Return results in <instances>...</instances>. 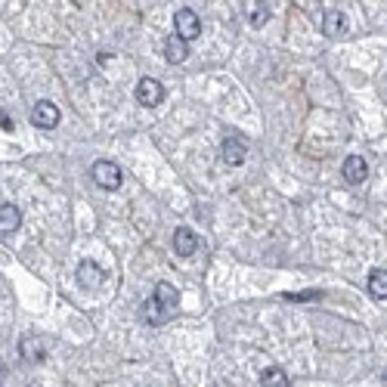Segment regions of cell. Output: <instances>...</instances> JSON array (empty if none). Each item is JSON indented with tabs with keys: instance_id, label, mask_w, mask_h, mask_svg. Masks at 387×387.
Here are the masks:
<instances>
[{
	"instance_id": "cell-1",
	"label": "cell",
	"mask_w": 387,
	"mask_h": 387,
	"mask_svg": "<svg viewBox=\"0 0 387 387\" xmlns=\"http://www.w3.org/2000/svg\"><path fill=\"white\" fill-rule=\"evenodd\" d=\"M174 28H177V38H180V41H195L201 34L199 16H195L192 10H186V7L174 13Z\"/></svg>"
},
{
	"instance_id": "cell-2",
	"label": "cell",
	"mask_w": 387,
	"mask_h": 387,
	"mask_svg": "<svg viewBox=\"0 0 387 387\" xmlns=\"http://www.w3.org/2000/svg\"><path fill=\"white\" fill-rule=\"evenodd\" d=\"M93 180L100 183L102 189H118L121 186V168L115 162H109V158H102V162L93 164Z\"/></svg>"
},
{
	"instance_id": "cell-3",
	"label": "cell",
	"mask_w": 387,
	"mask_h": 387,
	"mask_svg": "<svg viewBox=\"0 0 387 387\" xmlns=\"http://www.w3.org/2000/svg\"><path fill=\"white\" fill-rule=\"evenodd\" d=\"M220 155H223V162L230 164V168H239V164H245V158H248V143H245L242 137H226L223 146H220Z\"/></svg>"
},
{
	"instance_id": "cell-4",
	"label": "cell",
	"mask_w": 387,
	"mask_h": 387,
	"mask_svg": "<svg viewBox=\"0 0 387 387\" xmlns=\"http://www.w3.org/2000/svg\"><path fill=\"white\" fill-rule=\"evenodd\" d=\"M162 100H164V87L155 81V78H143V81L137 84V102L140 106L155 109Z\"/></svg>"
},
{
	"instance_id": "cell-5",
	"label": "cell",
	"mask_w": 387,
	"mask_h": 387,
	"mask_svg": "<svg viewBox=\"0 0 387 387\" xmlns=\"http://www.w3.org/2000/svg\"><path fill=\"white\" fill-rule=\"evenodd\" d=\"M32 124L41 127V131H53L59 124V109L53 106L50 100H41L38 106L32 109Z\"/></svg>"
},
{
	"instance_id": "cell-6",
	"label": "cell",
	"mask_w": 387,
	"mask_h": 387,
	"mask_svg": "<svg viewBox=\"0 0 387 387\" xmlns=\"http://www.w3.org/2000/svg\"><path fill=\"white\" fill-rule=\"evenodd\" d=\"M152 298H155V304L162 307L168 316H174V313H177V304H180V291H177L170 282H158V288H155V294H152Z\"/></svg>"
},
{
	"instance_id": "cell-7",
	"label": "cell",
	"mask_w": 387,
	"mask_h": 387,
	"mask_svg": "<svg viewBox=\"0 0 387 387\" xmlns=\"http://www.w3.org/2000/svg\"><path fill=\"white\" fill-rule=\"evenodd\" d=\"M174 251L180 257H192L195 251H199V236H195L192 230H186V226H180V230L174 232Z\"/></svg>"
},
{
	"instance_id": "cell-8",
	"label": "cell",
	"mask_w": 387,
	"mask_h": 387,
	"mask_svg": "<svg viewBox=\"0 0 387 387\" xmlns=\"http://www.w3.org/2000/svg\"><path fill=\"white\" fill-rule=\"evenodd\" d=\"M368 177V164L362 155H347V162H344V180L347 183H362Z\"/></svg>"
},
{
	"instance_id": "cell-9",
	"label": "cell",
	"mask_w": 387,
	"mask_h": 387,
	"mask_svg": "<svg viewBox=\"0 0 387 387\" xmlns=\"http://www.w3.org/2000/svg\"><path fill=\"white\" fill-rule=\"evenodd\" d=\"M102 279H106V273H102L93 261H84L81 267H78V282H81L84 288H100Z\"/></svg>"
},
{
	"instance_id": "cell-10",
	"label": "cell",
	"mask_w": 387,
	"mask_h": 387,
	"mask_svg": "<svg viewBox=\"0 0 387 387\" xmlns=\"http://www.w3.org/2000/svg\"><path fill=\"white\" fill-rule=\"evenodd\" d=\"M22 223V214L16 205H0V239L10 236V232H16Z\"/></svg>"
},
{
	"instance_id": "cell-11",
	"label": "cell",
	"mask_w": 387,
	"mask_h": 387,
	"mask_svg": "<svg viewBox=\"0 0 387 387\" xmlns=\"http://www.w3.org/2000/svg\"><path fill=\"white\" fill-rule=\"evenodd\" d=\"M44 353H47V338H41V335L22 338V356L25 360H44Z\"/></svg>"
},
{
	"instance_id": "cell-12",
	"label": "cell",
	"mask_w": 387,
	"mask_h": 387,
	"mask_svg": "<svg viewBox=\"0 0 387 387\" xmlns=\"http://www.w3.org/2000/svg\"><path fill=\"white\" fill-rule=\"evenodd\" d=\"M322 32L329 34V38L331 34H344L347 32V16H344L341 10H329V13L322 16Z\"/></svg>"
},
{
	"instance_id": "cell-13",
	"label": "cell",
	"mask_w": 387,
	"mask_h": 387,
	"mask_svg": "<svg viewBox=\"0 0 387 387\" xmlns=\"http://www.w3.org/2000/svg\"><path fill=\"white\" fill-rule=\"evenodd\" d=\"M368 294H372L375 300H384L387 298V269L378 267L368 273Z\"/></svg>"
},
{
	"instance_id": "cell-14",
	"label": "cell",
	"mask_w": 387,
	"mask_h": 387,
	"mask_svg": "<svg viewBox=\"0 0 387 387\" xmlns=\"http://www.w3.org/2000/svg\"><path fill=\"white\" fill-rule=\"evenodd\" d=\"M164 56H168V63H174V65H180L183 59L189 56V47H186V41H180L174 34V38H168L164 41Z\"/></svg>"
},
{
	"instance_id": "cell-15",
	"label": "cell",
	"mask_w": 387,
	"mask_h": 387,
	"mask_svg": "<svg viewBox=\"0 0 387 387\" xmlns=\"http://www.w3.org/2000/svg\"><path fill=\"white\" fill-rule=\"evenodd\" d=\"M261 387H288V375L282 366H267L261 372Z\"/></svg>"
},
{
	"instance_id": "cell-16",
	"label": "cell",
	"mask_w": 387,
	"mask_h": 387,
	"mask_svg": "<svg viewBox=\"0 0 387 387\" xmlns=\"http://www.w3.org/2000/svg\"><path fill=\"white\" fill-rule=\"evenodd\" d=\"M143 319H146V322H149V325H162V322H168L170 316L162 310V307L155 304V298H149V300H146V304H143Z\"/></svg>"
},
{
	"instance_id": "cell-17",
	"label": "cell",
	"mask_w": 387,
	"mask_h": 387,
	"mask_svg": "<svg viewBox=\"0 0 387 387\" xmlns=\"http://www.w3.org/2000/svg\"><path fill=\"white\" fill-rule=\"evenodd\" d=\"M267 19H269V10L263 7V3H248V22H251V25L261 28Z\"/></svg>"
},
{
	"instance_id": "cell-18",
	"label": "cell",
	"mask_w": 387,
	"mask_h": 387,
	"mask_svg": "<svg viewBox=\"0 0 387 387\" xmlns=\"http://www.w3.org/2000/svg\"><path fill=\"white\" fill-rule=\"evenodd\" d=\"M0 372H3V366H0Z\"/></svg>"
}]
</instances>
